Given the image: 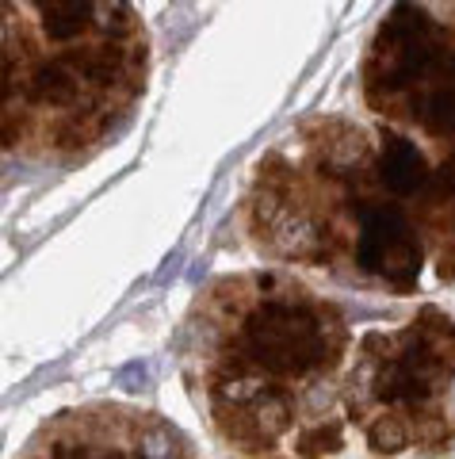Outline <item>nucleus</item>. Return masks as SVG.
<instances>
[{"mask_svg":"<svg viewBox=\"0 0 455 459\" xmlns=\"http://www.w3.org/2000/svg\"><path fill=\"white\" fill-rule=\"evenodd\" d=\"M291 425V399L283 391H260L242 414H237L234 425H226L234 440H242L245 448H264V440L280 437V432Z\"/></svg>","mask_w":455,"mask_h":459,"instance_id":"obj_2","label":"nucleus"},{"mask_svg":"<svg viewBox=\"0 0 455 459\" xmlns=\"http://www.w3.org/2000/svg\"><path fill=\"white\" fill-rule=\"evenodd\" d=\"M245 344L249 360L275 375L307 372V367H318L333 356V344L325 341L322 322L291 302L260 306L245 322Z\"/></svg>","mask_w":455,"mask_h":459,"instance_id":"obj_1","label":"nucleus"},{"mask_svg":"<svg viewBox=\"0 0 455 459\" xmlns=\"http://www.w3.org/2000/svg\"><path fill=\"white\" fill-rule=\"evenodd\" d=\"M417 119L433 134H455V73L417 100Z\"/></svg>","mask_w":455,"mask_h":459,"instance_id":"obj_6","label":"nucleus"},{"mask_svg":"<svg viewBox=\"0 0 455 459\" xmlns=\"http://www.w3.org/2000/svg\"><path fill=\"white\" fill-rule=\"evenodd\" d=\"M39 8V28L50 43H77V35L92 31V4L61 0V4H35Z\"/></svg>","mask_w":455,"mask_h":459,"instance_id":"obj_5","label":"nucleus"},{"mask_svg":"<svg viewBox=\"0 0 455 459\" xmlns=\"http://www.w3.org/2000/svg\"><path fill=\"white\" fill-rule=\"evenodd\" d=\"M368 440H371V448L379 455H398L410 444V429L402 425L398 417H379V421H371Z\"/></svg>","mask_w":455,"mask_h":459,"instance_id":"obj_7","label":"nucleus"},{"mask_svg":"<svg viewBox=\"0 0 455 459\" xmlns=\"http://www.w3.org/2000/svg\"><path fill=\"white\" fill-rule=\"evenodd\" d=\"M116 382L123 391H146L149 387V360H126L116 372Z\"/></svg>","mask_w":455,"mask_h":459,"instance_id":"obj_9","label":"nucleus"},{"mask_svg":"<svg viewBox=\"0 0 455 459\" xmlns=\"http://www.w3.org/2000/svg\"><path fill=\"white\" fill-rule=\"evenodd\" d=\"M176 455V440L165 425H149L138 437V459H172Z\"/></svg>","mask_w":455,"mask_h":459,"instance_id":"obj_8","label":"nucleus"},{"mask_svg":"<svg viewBox=\"0 0 455 459\" xmlns=\"http://www.w3.org/2000/svg\"><path fill=\"white\" fill-rule=\"evenodd\" d=\"M340 448V432L337 429H325V432H310L307 440H302V455H325V452H337Z\"/></svg>","mask_w":455,"mask_h":459,"instance_id":"obj_10","label":"nucleus"},{"mask_svg":"<svg viewBox=\"0 0 455 459\" xmlns=\"http://www.w3.org/2000/svg\"><path fill=\"white\" fill-rule=\"evenodd\" d=\"M81 88V73L73 66V58H50L39 61L28 76V93L35 100H46V104H73Z\"/></svg>","mask_w":455,"mask_h":459,"instance_id":"obj_4","label":"nucleus"},{"mask_svg":"<svg viewBox=\"0 0 455 459\" xmlns=\"http://www.w3.org/2000/svg\"><path fill=\"white\" fill-rule=\"evenodd\" d=\"M379 176L390 191L398 196H410V191H421L428 181V169H425V157L410 138H398V134H387L383 138V157H379Z\"/></svg>","mask_w":455,"mask_h":459,"instance_id":"obj_3","label":"nucleus"},{"mask_svg":"<svg viewBox=\"0 0 455 459\" xmlns=\"http://www.w3.org/2000/svg\"><path fill=\"white\" fill-rule=\"evenodd\" d=\"M176 268H180V253H172V257L161 264V272H157V284H165V279H172L176 276Z\"/></svg>","mask_w":455,"mask_h":459,"instance_id":"obj_11","label":"nucleus"}]
</instances>
